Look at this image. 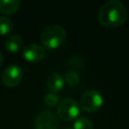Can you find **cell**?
I'll return each mask as SVG.
<instances>
[{
  "label": "cell",
  "instance_id": "obj_1",
  "mask_svg": "<svg viewBox=\"0 0 129 129\" xmlns=\"http://www.w3.org/2000/svg\"><path fill=\"white\" fill-rule=\"evenodd\" d=\"M127 19L126 6L119 0H111L106 2L98 12L99 22L108 28L121 26Z\"/></svg>",
  "mask_w": 129,
  "mask_h": 129
},
{
  "label": "cell",
  "instance_id": "obj_2",
  "mask_svg": "<svg viewBox=\"0 0 129 129\" xmlns=\"http://www.w3.org/2000/svg\"><path fill=\"white\" fill-rule=\"evenodd\" d=\"M66 37L67 32L64 28L58 24H52L42 30L40 41L45 48L55 49L64 42Z\"/></svg>",
  "mask_w": 129,
  "mask_h": 129
},
{
  "label": "cell",
  "instance_id": "obj_3",
  "mask_svg": "<svg viewBox=\"0 0 129 129\" xmlns=\"http://www.w3.org/2000/svg\"><path fill=\"white\" fill-rule=\"evenodd\" d=\"M57 117L63 121H73L80 114V106L78 102L72 98L62 99L56 108Z\"/></svg>",
  "mask_w": 129,
  "mask_h": 129
},
{
  "label": "cell",
  "instance_id": "obj_4",
  "mask_svg": "<svg viewBox=\"0 0 129 129\" xmlns=\"http://www.w3.org/2000/svg\"><path fill=\"white\" fill-rule=\"evenodd\" d=\"M103 105V96L97 90H89L81 97V107L89 113L97 112Z\"/></svg>",
  "mask_w": 129,
  "mask_h": 129
},
{
  "label": "cell",
  "instance_id": "obj_5",
  "mask_svg": "<svg viewBox=\"0 0 129 129\" xmlns=\"http://www.w3.org/2000/svg\"><path fill=\"white\" fill-rule=\"evenodd\" d=\"M23 69L16 63L9 64L6 67L1 75L2 84L8 88L16 87L20 84L23 78Z\"/></svg>",
  "mask_w": 129,
  "mask_h": 129
},
{
  "label": "cell",
  "instance_id": "obj_6",
  "mask_svg": "<svg viewBox=\"0 0 129 129\" xmlns=\"http://www.w3.org/2000/svg\"><path fill=\"white\" fill-rule=\"evenodd\" d=\"M35 129H58V117L51 110H42L34 119Z\"/></svg>",
  "mask_w": 129,
  "mask_h": 129
},
{
  "label": "cell",
  "instance_id": "obj_7",
  "mask_svg": "<svg viewBox=\"0 0 129 129\" xmlns=\"http://www.w3.org/2000/svg\"><path fill=\"white\" fill-rule=\"evenodd\" d=\"M22 55L25 58V60L29 62H38L45 56V50L43 46L36 44V43H30L27 44L23 50Z\"/></svg>",
  "mask_w": 129,
  "mask_h": 129
},
{
  "label": "cell",
  "instance_id": "obj_8",
  "mask_svg": "<svg viewBox=\"0 0 129 129\" xmlns=\"http://www.w3.org/2000/svg\"><path fill=\"white\" fill-rule=\"evenodd\" d=\"M63 85H64V80L57 73H52L51 75H49V77L46 80V87L51 93L59 92L63 88Z\"/></svg>",
  "mask_w": 129,
  "mask_h": 129
},
{
  "label": "cell",
  "instance_id": "obj_9",
  "mask_svg": "<svg viewBox=\"0 0 129 129\" xmlns=\"http://www.w3.org/2000/svg\"><path fill=\"white\" fill-rule=\"evenodd\" d=\"M23 38L19 34L10 35L5 41V48L10 52H17L22 48Z\"/></svg>",
  "mask_w": 129,
  "mask_h": 129
},
{
  "label": "cell",
  "instance_id": "obj_10",
  "mask_svg": "<svg viewBox=\"0 0 129 129\" xmlns=\"http://www.w3.org/2000/svg\"><path fill=\"white\" fill-rule=\"evenodd\" d=\"M20 4L18 0H0V11L7 15L14 14L18 11Z\"/></svg>",
  "mask_w": 129,
  "mask_h": 129
},
{
  "label": "cell",
  "instance_id": "obj_11",
  "mask_svg": "<svg viewBox=\"0 0 129 129\" xmlns=\"http://www.w3.org/2000/svg\"><path fill=\"white\" fill-rule=\"evenodd\" d=\"M13 30V22L7 17H0V34L6 35Z\"/></svg>",
  "mask_w": 129,
  "mask_h": 129
},
{
  "label": "cell",
  "instance_id": "obj_12",
  "mask_svg": "<svg viewBox=\"0 0 129 129\" xmlns=\"http://www.w3.org/2000/svg\"><path fill=\"white\" fill-rule=\"evenodd\" d=\"M92 121L87 117H80L74 123V129H93Z\"/></svg>",
  "mask_w": 129,
  "mask_h": 129
},
{
  "label": "cell",
  "instance_id": "obj_13",
  "mask_svg": "<svg viewBox=\"0 0 129 129\" xmlns=\"http://www.w3.org/2000/svg\"><path fill=\"white\" fill-rule=\"evenodd\" d=\"M80 80H81V77H80L79 73H77L75 71H71V72L67 73L66 79H64V81L67 82V84L70 85V86H76V85H78L79 82H80Z\"/></svg>",
  "mask_w": 129,
  "mask_h": 129
},
{
  "label": "cell",
  "instance_id": "obj_14",
  "mask_svg": "<svg viewBox=\"0 0 129 129\" xmlns=\"http://www.w3.org/2000/svg\"><path fill=\"white\" fill-rule=\"evenodd\" d=\"M44 102L48 107H54L58 105L59 98L55 93H48L44 97Z\"/></svg>",
  "mask_w": 129,
  "mask_h": 129
},
{
  "label": "cell",
  "instance_id": "obj_15",
  "mask_svg": "<svg viewBox=\"0 0 129 129\" xmlns=\"http://www.w3.org/2000/svg\"><path fill=\"white\" fill-rule=\"evenodd\" d=\"M2 62H3V56H2V53H1V51H0V68H1V66H2Z\"/></svg>",
  "mask_w": 129,
  "mask_h": 129
},
{
  "label": "cell",
  "instance_id": "obj_16",
  "mask_svg": "<svg viewBox=\"0 0 129 129\" xmlns=\"http://www.w3.org/2000/svg\"><path fill=\"white\" fill-rule=\"evenodd\" d=\"M66 129H71V128H66Z\"/></svg>",
  "mask_w": 129,
  "mask_h": 129
}]
</instances>
